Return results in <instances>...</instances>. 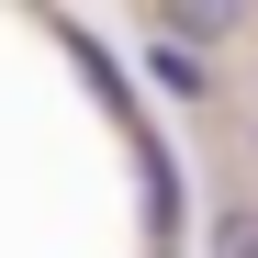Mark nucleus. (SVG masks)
<instances>
[{
  "label": "nucleus",
  "instance_id": "nucleus-1",
  "mask_svg": "<svg viewBox=\"0 0 258 258\" xmlns=\"http://www.w3.org/2000/svg\"><path fill=\"white\" fill-rule=\"evenodd\" d=\"M213 258H258V202H225V213H213Z\"/></svg>",
  "mask_w": 258,
  "mask_h": 258
},
{
  "label": "nucleus",
  "instance_id": "nucleus-2",
  "mask_svg": "<svg viewBox=\"0 0 258 258\" xmlns=\"http://www.w3.org/2000/svg\"><path fill=\"white\" fill-rule=\"evenodd\" d=\"M157 90H180V101H202L213 79H202V56H191V45H157Z\"/></svg>",
  "mask_w": 258,
  "mask_h": 258
},
{
  "label": "nucleus",
  "instance_id": "nucleus-3",
  "mask_svg": "<svg viewBox=\"0 0 258 258\" xmlns=\"http://www.w3.org/2000/svg\"><path fill=\"white\" fill-rule=\"evenodd\" d=\"M247 146H258V135H247Z\"/></svg>",
  "mask_w": 258,
  "mask_h": 258
}]
</instances>
